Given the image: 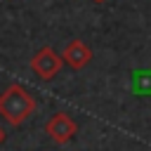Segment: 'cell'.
Segmentation results:
<instances>
[{
    "label": "cell",
    "mask_w": 151,
    "mask_h": 151,
    "mask_svg": "<svg viewBox=\"0 0 151 151\" xmlns=\"http://www.w3.org/2000/svg\"><path fill=\"white\" fill-rule=\"evenodd\" d=\"M33 111H35V99L24 85L12 83L0 92V116L9 125H21L33 116Z\"/></svg>",
    "instance_id": "cell-1"
},
{
    "label": "cell",
    "mask_w": 151,
    "mask_h": 151,
    "mask_svg": "<svg viewBox=\"0 0 151 151\" xmlns=\"http://www.w3.org/2000/svg\"><path fill=\"white\" fill-rule=\"evenodd\" d=\"M61 66H64V59H61V54H57L52 47H40V50L33 54V59H31L33 73H35L38 78H42V80H52V78L61 71Z\"/></svg>",
    "instance_id": "cell-2"
},
{
    "label": "cell",
    "mask_w": 151,
    "mask_h": 151,
    "mask_svg": "<svg viewBox=\"0 0 151 151\" xmlns=\"http://www.w3.org/2000/svg\"><path fill=\"white\" fill-rule=\"evenodd\" d=\"M45 132L50 134V139H52L54 144H66V142H71V139L76 137L78 123H76L68 113L59 111V113H54V116L45 123Z\"/></svg>",
    "instance_id": "cell-3"
},
{
    "label": "cell",
    "mask_w": 151,
    "mask_h": 151,
    "mask_svg": "<svg viewBox=\"0 0 151 151\" xmlns=\"http://www.w3.org/2000/svg\"><path fill=\"white\" fill-rule=\"evenodd\" d=\"M61 59H64V64L71 66L73 71H80V68H85V66L90 64L92 52H90V47H87L83 40H71V42L64 47Z\"/></svg>",
    "instance_id": "cell-4"
},
{
    "label": "cell",
    "mask_w": 151,
    "mask_h": 151,
    "mask_svg": "<svg viewBox=\"0 0 151 151\" xmlns=\"http://www.w3.org/2000/svg\"><path fill=\"white\" fill-rule=\"evenodd\" d=\"M5 137H7V132H5V127H0V144L5 142Z\"/></svg>",
    "instance_id": "cell-5"
},
{
    "label": "cell",
    "mask_w": 151,
    "mask_h": 151,
    "mask_svg": "<svg viewBox=\"0 0 151 151\" xmlns=\"http://www.w3.org/2000/svg\"><path fill=\"white\" fill-rule=\"evenodd\" d=\"M94 2H101V0H94Z\"/></svg>",
    "instance_id": "cell-6"
}]
</instances>
